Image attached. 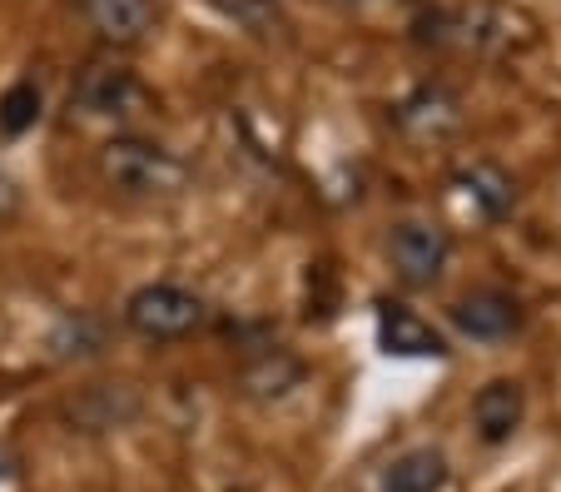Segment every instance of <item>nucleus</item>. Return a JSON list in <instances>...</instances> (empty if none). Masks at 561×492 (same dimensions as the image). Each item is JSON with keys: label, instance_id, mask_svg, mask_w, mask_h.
Masks as SVG:
<instances>
[{"label": "nucleus", "instance_id": "1", "mask_svg": "<svg viewBox=\"0 0 561 492\" xmlns=\"http://www.w3.org/2000/svg\"><path fill=\"white\" fill-rule=\"evenodd\" d=\"M100 174L110 180V190H119L125 199H164L184 184V164L174 160L164 145L139 135H115L100 150Z\"/></svg>", "mask_w": 561, "mask_h": 492}, {"label": "nucleus", "instance_id": "2", "mask_svg": "<svg viewBox=\"0 0 561 492\" xmlns=\"http://www.w3.org/2000/svg\"><path fill=\"white\" fill-rule=\"evenodd\" d=\"M125 323L139 333V339H154V343H170L184 339L204 323V299L180 284H145L125 299Z\"/></svg>", "mask_w": 561, "mask_h": 492}, {"label": "nucleus", "instance_id": "3", "mask_svg": "<svg viewBox=\"0 0 561 492\" xmlns=\"http://www.w3.org/2000/svg\"><path fill=\"white\" fill-rule=\"evenodd\" d=\"M145 105V85L135 80V70L125 65H85L75 80V110L90 119H129Z\"/></svg>", "mask_w": 561, "mask_h": 492}, {"label": "nucleus", "instance_id": "4", "mask_svg": "<svg viewBox=\"0 0 561 492\" xmlns=\"http://www.w3.org/2000/svg\"><path fill=\"white\" fill-rule=\"evenodd\" d=\"M388 259L398 268V278L408 284H433L447 264V234L427 219H403V225H392L388 234Z\"/></svg>", "mask_w": 561, "mask_h": 492}, {"label": "nucleus", "instance_id": "5", "mask_svg": "<svg viewBox=\"0 0 561 492\" xmlns=\"http://www.w3.org/2000/svg\"><path fill=\"white\" fill-rule=\"evenodd\" d=\"M75 11L90 21V31L100 41H115V45H135L154 31V15L159 5L154 0H75Z\"/></svg>", "mask_w": 561, "mask_h": 492}, {"label": "nucleus", "instance_id": "6", "mask_svg": "<svg viewBox=\"0 0 561 492\" xmlns=\"http://www.w3.org/2000/svg\"><path fill=\"white\" fill-rule=\"evenodd\" d=\"M378 343H382V354H392V358H443L447 354L443 333L417 319L413 309H403V304H382L378 309Z\"/></svg>", "mask_w": 561, "mask_h": 492}, {"label": "nucleus", "instance_id": "7", "mask_svg": "<svg viewBox=\"0 0 561 492\" xmlns=\"http://www.w3.org/2000/svg\"><path fill=\"white\" fill-rule=\"evenodd\" d=\"M517 319H522L517 299L502 289H477V294H467V299L453 304V323L477 343H502L512 329H517Z\"/></svg>", "mask_w": 561, "mask_h": 492}, {"label": "nucleus", "instance_id": "8", "mask_svg": "<svg viewBox=\"0 0 561 492\" xmlns=\"http://www.w3.org/2000/svg\"><path fill=\"white\" fill-rule=\"evenodd\" d=\"M522 417H527V393H522V384H512V378H492V384L472 398V423H477V433H482V443H507L512 433L522 428Z\"/></svg>", "mask_w": 561, "mask_h": 492}, {"label": "nucleus", "instance_id": "9", "mask_svg": "<svg viewBox=\"0 0 561 492\" xmlns=\"http://www.w3.org/2000/svg\"><path fill=\"white\" fill-rule=\"evenodd\" d=\"M139 413V398L129 393L125 384H90L85 393L70 403V417L80 423L85 433H105V428H119L129 417Z\"/></svg>", "mask_w": 561, "mask_h": 492}, {"label": "nucleus", "instance_id": "10", "mask_svg": "<svg viewBox=\"0 0 561 492\" xmlns=\"http://www.w3.org/2000/svg\"><path fill=\"white\" fill-rule=\"evenodd\" d=\"M447 488V458L437 448H413L392 458L382 472V492H443Z\"/></svg>", "mask_w": 561, "mask_h": 492}, {"label": "nucleus", "instance_id": "11", "mask_svg": "<svg viewBox=\"0 0 561 492\" xmlns=\"http://www.w3.org/2000/svg\"><path fill=\"white\" fill-rule=\"evenodd\" d=\"M35 119H41V85H35V80H15V85L0 95V135L15 139V135H25V129H35Z\"/></svg>", "mask_w": 561, "mask_h": 492}, {"label": "nucleus", "instance_id": "12", "mask_svg": "<svg viewBox=\"0 0 561 492\" xmlns=\"http://www.w3.org/2000/svg\"><path fill=\"white\" fill-rule=\"evenodd\" d=\"M462 184H467L472 204L488 219H497V215H507V209H512V180L502 170H492V164H472V170L462 174Z\"/></svg>", "mask_w": 561, "mask_h": 492}, {"label": "nucleus", "instance_id": "13", "mask_svg": "<svg viewBox=\"0 0 561 492\" xmlns=\"http://www.w3.org/2000/svg\"><path fill=\"white\" fill-rule=\"evenodd\" d=\"M244 384H249V393H254V398H284L288 388L298 384V364H294V358H284V354H264L244 374Z\"/></svg>", "mask_w": 561, "mask_h": 492}, {"label": "nucleus", "instance_id": "14", "mask_svg": "<svg viewBox=\"0 0 561 492\" xmlns=\"http://www.w3.org/2000/svg\"><path fill=\"white\" fill-rule=\"evenodd\" d=\"M55 354H60V358L100 354V323H95V319H85V313L65 319V323H60V333H55Z\"/></svg>", "mask_w": 561, "mask_h": 492}, {"label": "nucleus", "instance_id": "15", "mask_svg": "<svg viewBox=\"0 0 561 492\" xmlns=\"http://www.w3.org/2000/svg\"><path fill=\"white\" fill-rule=\"evenodd\" d=\"M229 11H239V21H249V25H274L278 21L274 0H229Z\"/></svg>", "mask_w": 561, "mask_h": 492}, {"label": "nucleus", "instance_id": "16", "mask_svg": "<svg viewBox=\"0 0 561 492\" xmlns=\"http://www.w3.org/2000/svg\"><path fill=\"white\" fill-rule=\"evenodd\" d=\"M15 209H21V184H15L11 174L0 170V219H11Z\"/></svg>", "mask_w": 561, "mask_h": 492}]
</instances>
